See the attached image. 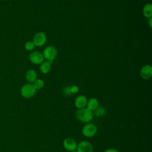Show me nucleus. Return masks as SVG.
<instances>
[{"label":"nucleus","mask_w":152,"mask_h":152,"mask_svg":"<svg viewBox=\"0 0 152 152\" xmlns=\"http://www.w3.org/2000/svg\"><path fill=\"white\" fill-rule=\"evenodd\" d=\"M75 116L80 122L89 123L93 118V112L86 107L78 109L75 112Z\"/></svg>","instance_id":"1"},{"label":"nucleus","mask_w":152,"mask_h":152,"mask_svg":"<svg viewBox=\"0 0 152 152\" xmlns=\"http://www.w3.org/2000/svg\"><path fill=\"white\" fill-rule=\"evenodd\" d=\"M36 90L32 83H27L23 85L20 90V93L22 97L26 99H29L33 97L36 93Z\"/></svg>","instance_id":"2"},{"label":"nucleus","mask_w":152,"mask_h":152,"mask_svg":"<svg viewBox=\"0 0 152 152\" xmlns=\"http://www.w3.org/2000/svg\"><path fill=\"white\" fill-rule=\"evenodd\" d=\"M57 53L58 52L56 49L53 46H48L46 47L42 53L44 59L52 63L56 58Z\"/></svg>","instance_id":"3"},{"label":"nucleus","mask_w":152,"mask_h":152,"mask_svg":"<svg viewBox=\"0 0 152 152\" xmlns=\"http://www.w3.org/2000/svg\"><path fill=\"white\" fill-rule=\"evenodd\" d=\"M97 126L91 123H87L82 128V133L83 135L87 138H91L94 137L97 133Z\"/></svg>","instance_id":"4"},{"label":"nucleus","mask_w":152,"mask_h":152,"mask_svg":"<svg viewBox=\"0 0 152 152\" xmlns=\"http://www.w3.org/2000/svg\"><path fill=\"white\" fill-rule=\"evenodd\" d=\"M28 59L30 62L34 65H40L44 61V58L42 53L39 51H32L28 56Z\"/></svg>","instance_id":"5"},{"label":"nucleus","mask_w":152,"mask_h":152,"mask_svg":"<svg viewBox=\"0 0 152 152\" xmlns=\"http://www.w3.org/2000/svg\"><path fill=\"white\" fill-rule=\"evenodd\" d=\"M46 35L45 33L39 31L36 33L33 39V42L34 43L35 46L36 47H42L46 42Z\"/></svg>","instance_id":"6"},{"label":"nucleus","mask_w":152,"mask_h":152,"mask_svg":"<svg viewBox=\"0 0 152 152\" xmlns=\"http://www.w3.org/2000/svg\"><path fill=\"white\" fill-rule=\"evenodd\" d=\"M76 150L78 152H93V147L88 141H82L77 144Z\"/></svg>","instance_id":"7"},{"label":"nucleus","mask_w":152,"mask_h":152,"mask_svg":"<svg viewBox=\"0 0 152 152\" xmlns=\"http://www.w3.org/2000/svg\"><path fill=\"white\" fill-rule=\"evenodd\" d=\"M63 146L64 148L68 151H71L75 150L77 147V143L76 141L72 138H66L63 141Z\"/></svg>","instance_id":"8"},{"label":"nucleus","mask_w":152,"mask_h":152,"mask_svg":"<svg viewBox=\"0 0 152 152\" xmlns=\"http://www.w3.org/2000/svg\"><path fill=\"white\" fill-rule=\"evenodd\" d=\"M140 76L144 80H149L152 77V66L150 65H144L140 70Z\"/></svg>","instance_id":"9"},{"label":"nucleus","mask_w":152,"mask_h":152,"mask_svg":"<svg viewBox=\"0 0 152 152\" xmlns=\"http://www.w3.org/2000/svg\"><path fill=\"white\" fill-rule=\"evenodd\" d=\"M87 98L84 95H80L77 96L75 100V106L78 109L86 107L87 103Z\"/></svg>","instance_id":"10"},{"label":"nucleus","mask_w":152,"mask_h":152,"mask_svg":"<svg viewBox=\"0 0 152 152\" xmlns=\"http://www.w3.org/2000/svg\"><path fill=\"white\" fill-rule=\"evenodd\" d=\"M26 80L30 83H33L37 78V74L35 70L33 69H29L27 71L25 75Z\"/></svg>","instance_id":"11"},{"label":"nucleus","mask_w":152,"mask_h":152,"mask_svg":"<svg viewBox=\"0 0 152 152\" xmlns=\"http://www.w3.org/2000/svg\"><path fill=\"white\" fill-rule=\"evenodd\" d=\"M99 101L96 98L91 97L87 100L86 107L91 111H94L99 107Z\"/></svg>","instance_id":"12"},{"label":"nucleus","mask_w":152,"mask_h":152,"mask_svg":"<svg viewBox=\"0 0 152 152\" xmlns=\"http://www.w3.org/2000/svg\"><path fill=\"white\" fill-rule=\"evenodd\" d=\"M52 62L49 61H43L42 64H40V71L42 73L46 74L50 72L52 68Z\"/></svg>","instance_id":"13"},{"label":"nucleus","mask_w":152,"mask_h":152,"mask_svg":"<svg viewBox=\"0 0 152 152\" xmlns=\"http://www.w3.org/2000/svg\"><path fill=\"white\" fill-rule=\"evenodd\" d=\"M142 13L147 18L152 17V5L150 3L146 4L142 8Z\"/></svg>","instance_id":"14"},{"label":"nucleus","mask_w":152,"mask_h":152,"mask_svg":"<svg viewBox=\"0 0 152 152\" xmlns=\"http://www.w3.org/2000/svg\"><path fill=\"white\" fill-rule=\"evenodd\" d=\"M32 84L36 90L42 89L44 87V85H45L44 81L40 78H37Z\"/></svg>","instance_id":"15"},{"label":"nucleus","mask_w":152,"mask_h":152,"mask_svg":"<svg viewBox=\"0 0 152 152\" xmlns=\"http://www.w3.org/2000/svg\"><path fill=\"white\" fill-rule=\"evenodd\" d=\"M94 111L95 115L96 116H97V117L103 116L106 114V110H105V109L104 107H101V106H100V107L99 106Z\"/></svg>","instance_id":"16"},{"label":"nucleus","mask_w":152,"mask_h":152,"mask_svg":"<svg viewBox=\"0 0 152 152\" xmlns=\"http://www.w3.org/2000/svg\"><path fill=\"white\" fill-rule=\"evenodd\" d=\"M35 47L36 46L33 41H27L24 44V48L27 51H33Z\"/></svg>","instance_id":"17"},{"label":"nucleus","mask_w":152,"mask_h":152,"mask_svg":"<svg viewBox=\"0 0 152 152\" xmlns=\"http://www.w3.org/2000/svg\"><path fill=\"white\" fill-rule=\"evenodd\" d=\"M70 90L71 94H76L79 91V87L76 85H73L70 87Z\"/></svg>","instance_id":"18"},{"label":"nucleus","mask_w":152,"mask_h":152,"mask_svg":"<svg viewBox=\"0 0 152 152\" xmlns=\"http://www.w3.org/2000/svg\"><path fill=\"white\" fill-rule=\"evenodd\" d=\"M63 93L66 96H70L71 94V90H70V87L68 86H65L63 88Z\"/></svg>","instance_id":"19"},{"label":"nucleus","mask_w":152,"mask_h":152,"mask_svg":"<svg viewBox=\"0 0 152 152\" xmlns=\"http://www.w3.org/2000/svg\"><path fill=\"white\" fill-rule=\"evenodd\" d=\"M104 152H119V151L115 148H109L106 150Z\"/></svg>","instance_id":"20"},{"label":"nucleus","mask_w":152,"mask_h":152,"mask_svg":"<svg viewBox=\"0 0 152 152\" xmlns=\"http://www.w3.org/2000/svg\"><path fill=\"white\" fill-rule=\"evenodd\" d=\"M148 24L150 28L152 27V17H150L148 18Z\"/></svg>","instance_id":"21"},{"label":"nucleus","mask_w":152,"mask_h":152,"mask_svg":"<svg viewBox=\"0 0 152 152\" xmlns=\"http://www.w3.org/2000/svg\"><path fill=\"white\" fill-rule=\"evenodd\" d=\"M69 152H78L76 150H74V151H69Z\"/></svg>","instance_id":"22"}]
</instances>
